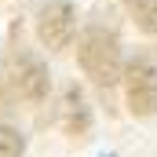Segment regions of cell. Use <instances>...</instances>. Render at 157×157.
I'll list each match as a JSON object with an SVG mask.
<instances>
[{"label":"cell","instance_id":"obj_1","mask_svg":"<svg viewBox=\"0 0 157 157\" xmlns=\"http://www.w3.org/2000/svg\"><path fill=\"white\" fill-rule=\"evenodd\" d=\"M77 62L84 70V77H91L95 84L110 88L121 80V44L113 29H102V26H91L84 29V37L77 44Z\"/></svg>","mask_w":157,"mask_h":157},{"label":"cell","instance_id":"obj_2","mask_svg":"<svg viewBox=\"0 0 157 157\" xmlns=\"http://www.w3.org/2000/svg\"><path fill=\"white\" fill-rule=\"evenodd\" d=\"M124 102L135 117H154L157 113V70L146 59L128 62V70H124Z\"/></svg>","mask_w":157,"mask_h":157},{"label":"cell","instance_id":"obj_3","mask_svg":"<svg viewBox=\"0 0 157 157\" xmlns=\"http://www.w3.org/2000/svg\"><path fill=\"white\" fill-rule=\"evenodd\" d=\"M11 88L26 102H40L48 95V70H44V62H40L37 55L18 51L11 59Z\"/></svg>","mask_w":157,"mask_h":157},{"label":"cell","instance_id":"obj_4","mask_svg":"<svg viewBox=\"0 0 157 157\" xmlns=\"http://www.w3.org/2000/svg\"><path fill=\"white\" fill-rule=\"evenodd\" d=\"M73 29H77V15H73V4H70V0H55V4H48V7L40 11L37 33H40V40H44L51 51L66 48L70 37H73Z\"/></svg>","mask_w":157,"mask_h":157},{"label":"cell","instance_id":"obj_5","mask_svg":"<svg viewBox=\"0 0 157 157\" xmlns=\"http://www.w3.org/2000/svg\"><path fill=\"white\" fill-rule=\"evenodd\" d=\"M59 128L66 135H77V139L91 128V110H88V102L77 88H66L59 99Z\"/></svg>","mask_w":157,"mask_h":157},{"label":"cell","instance_id":"obj_6","mask_svg":"<svg viewBox=\"0 0 157 157\" xmlns=\"http://www.w3.org/2000/svg\"><path fill=\"white\" fill-rule=\"evenodd\" d=\"M124 7L143 33H157V0H124Z\"/></svg>","mask_w":157,"mask_h":157},{"label":"cell","instance_id":"obj_7","mask_svg":"<svg viewBox=\"0 0 157 157\" xmlns=\"http://www.w3.org/2000/svg\"><path fill=\"white\" fill-rule=\"evenodd\" d=\"M22 150H26L22 135L11 124H0V157H22Z\"/></svg>","mask_w":157,"mask_h":157}]
</instances>
